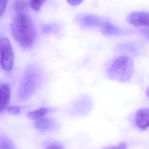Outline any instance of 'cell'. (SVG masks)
<instances>
[{
  "mask_svg": "<svg viewBox=\"0 0 149 149\" xmlns=\"http://www.w3.org/2000/svg\"><path fill=\"white\" fill-rule=\"evenodd\" d=\"M7 110L9 113L11 114L17 115L20 113V108L17 106H12L8 107Z\"/></svg>",
  "mask_w": 149,
  "mask_h": 149,
  "instance_id": "obj_16",
  "label": "cell"
},
{
  "mask_svg": "<svg viewBox=\"0 0 149 149\" xmlns=\"http://www.w3.org/2000/svg\"><path fill=\"white\" fill-rule=\"evenodd\" d=\"M42 78V73L38 66H29L25 71L20 84L18 92L19 97L24 100L30 98L40 86Z\"/></svg>",
  "mask_w": 149,
  "mask_h": 149,
  "instance_id": "obj_3",
  "label": "cell"
},
{
  "mask_svg": "<svg viewBox=\"0 0 149 149\" xmlns=\"http://www.w3.org/2000/svg\"><path fill=\"white\" fill-rule=\"evenodd\" d=\"M42 31L45 34H58L59 32V28L56 24H48L42 26Z\"/></svg>",
  "mask_w": 149,
  "mask_h": 149,
  "instance_id": "obj_12",
  "label": "cell"
},
{
  "mask_svg": "<svg viewBox=\"0 0 149 149\" xmlns=\"http://www.w3.org/2000/svg\"><path fill=\"white\" fill-rule=\"evenodd\" d=\"M35 127L41 131H47L53 128L54 121L48 117H44L36 120L34 123Z\"/></svg>",
  "mask_w": 149,
  "mask_h": 149,
  "instance_id": "obj_10",
  "label": "cell"
},
{
  "mask_svg": "<svg viewBox=\"0 0 149 149\" xmlns=\"http://www.w3.org/2000/svg\"><path fill=\"white\" fill-rule=\"evenodd\" d=\"M46 149H64L60 144L57 143H52L47 147Z\"/></svg>",
  "mask_w": 149,
  "mask_h": 149,
  "instance_id": "obj_19",
  "label": "cell"
},
{
  "mask_svg": "<svg viewBox=\"0 0 149 149\" xmlns=\"http://www.w3.org/2000/svg\"><path fill=\"white\" fill-rule=\"evenodd\" d=\"M11 35L21 46L31 48L36 42V31L30 17L23 13H17L10 24Z\"/></svg>",
  "mask_w": 149,
  "mask_h": 149,
  "instance_id": "obj_1",
  "label": "cell"
},
{
  "mask_svg": "<svg viewBox=\"0 0 149 149\" xmlns=\"http://www.w3.org/2000/svg\"><path fill=\"white\" fill-rule=\"evenodd\" d=\"M101 31L106 36H120L124 33L123 30L107 21L104 23L101 29Z\"/></svg>",
  "mask_w": 149,
  "mask_h": 149,
  "instance_id": "obj_9",
  "label": "cell"
},
{
  "mask_svg": "<svg viewBox=\"0 0 149 149\" xmlns=\"http://www.w3.org/2000/svg\"><path fill=\"white\" fill-rule=\"evenodd\" d=\"M75 22L82 28L102 29L106 20L92 14H79L75 17Z\"/></svg>",
  "mask_w": 149,
  "mask_h": 149,
  "instance_id": "obj_5",
  "label": "cell"
},
{
  "mask_svg": "<svg viewBox=\"0 0 149 149\" xmlns=\"http://www.w3.org/2000/svg\"><path fill=\"white\" fill-rule=\"evenodd\" d=\"M134 65L133 59L125 55L116 58L112 62L107 73L109 78L120 82H126L134 75Z\"/></svg>",
  "mask_w": 149,
  "mask_h": 149,
  "instance_id": "obj_2",
  "label": "cell"
},
{
  "mask_svg": "<svg viewBox=\"0 0 149 149\" xmlns=\"http://www.w3.org/2000/svg\"><path fill=\"white\" fill-rule=\"evenodd\" d=\"M146 95H147V96L149 98V87L147 89V91H146Z\"/></svg>",
  "mask_w": 149,
  "mask_h": 149,
  "instance_id": "obj_21",
  "label": "cell"
},
{
  "mask_svg": "<svg viewBox=\"0 0 149 149\" xmlns=\"http://www.w3.org/2000/svg\"><path fill=\"white\" fill-rule=\"evenodd\" d=\"M10 97V88L8 84L0 85V113L8 108Z\"/></svg>",
  "mask_w": 149,
  "mask_h": 149,
  "instance_id": "obj_7",
  "label": "cell"
},
{
  "mask_svg": "<svg viewBox=\"0 0 149 149\" xmlns=\"http://www.w3.org/2000/svg\"><path fill=\"white\" fill-rule=\"evenodd\" d=\"M0 55L2 67L5 71H10L13 66L14 54L9 40L6 38L0 39Z\"/></svg>",
  "mask_w": 149,
  "mask_h": 149,
  "instance_id": "obj_4",
  "label": "cell"
},
{
  "mask_svg": "<svg viewBox=\"0 0 149 149\" xmlns=\"http://www.w3.org/2000/svg\"><path fill=\"white\" fill-rule=\"evenodd\" d=\"M83 1H68L67 2L72 6H77L81 3Z\"/></svg>",
  "mask_w": 149,
  "mask_h": 149,
  "instance_id": "obj_20",
  "label": "cell"
},
{
  "mask_svg": "<svg viewBox=\"0 0 149 149\" xmlns=\"http://www.w3.org/2000/svg\"><path fill=\"white\" fill-rule=\"evenodd\" d=\"M46 1H29V4H30L31 8L36 11H38L41 8L42 5L44 4Z\"/></svg>",
  "mask_w": 149,
  "mask_h": 149,
  "instance_id": "obj_15",
  "label": "cell"
},
{
  "mask_svg": "<svg viewBox=\"0 0 149 149\" xmlns=\"http://www.w3.org/2000/svg\"><path fill=\"white\" fill-rule=\"evenodd\" d=\"M127 21L136 27H147L149 29V12L136 11L130 14Z\"/></svg>",
  "mask_w": 149,
  "mask_h": 149,
  "instance_id": "obj_6",
  "label": "cell"
},
{
  "mask_svg": "<svg viewBox=\"0 0 149 149\" xmlns=\"http://www.w3.org/2000/svg\"><path fill=\"white\" fill-rule=\"evenodd\" d=\"M0 149H15L12 143L6 138L0 139Z\"/></svg>",
  "mask_w": 149,
  "mask_h": 149,
  "instance_id": "obj_14",
  "label": "cell"
},
{
  "mask_svg": "<svg viewBox=\"0 0 149 149\" xmlns=\"http://www.w3.org/2000/svg\"><path fill=\"white\" fill-rule=\"evenodd\" d=\"M7 1H0V17L3 14L7 7Z\"/></svg>",
  "mask_w": 149,
  "mask_h": 149,
  "instance_id": "obj_17",
  "label": "cell"
},
{
  "mask_svg": "<svg viewBox=\"0 0 149 149\" xmlns=\"http://www.w3.org/2000/svg\"><path fill=\"white\" fill-rule=\"evenodd\" d=\"M127 148V144L126 143L123 142L119 143L118 145L113 147H109L104 149H126Z\"/></svg>",
  "mask_w": 149,
  "mask_h": 149,
  "instance_id": "obj_18",
  "label": "cell"
},
{
  "mask_svg": "<svg viewBox=\"0 0 149 149\" xmlns=\"http://www.w3.org/2000/svg\"><path fill=\"white\" fill-rule=\"evenodd\" d=\"M135 122L136 126L142 130H144L149 127V108H142L136 112Z\"/></svg>",
  "mask_w": 149,
  "mask_h": 149,
  "instance_id": "obj_8",
  "label": "cell"
},
{
  "mask_svg": "<svg viewBox=\"0 0 149 149\" xmlns=\"http://www.w3.org/2000/svg\"><path fill=\"white\" fill-rule=\"evenodd\" d=\"M29 4L26 1H15L13 3V9L17 13H23L27 10Z\"/></svg>",
  "mask_w": 149,
  "mask_h": 149,
  "instance_id": "obj_13",
  "label": "cell"
},
{
  "mask_svg": "<svg viewBox=\"0 0 149 149\" xmlns=\"http://www.w3.org/2000/svg\"><path fill=\"white\" fill-rule=\"evenodd\" d=\"M50 110V109L48 108H41L39 109L28 113L26 116L27 118L30 120L36 121L45 117V116L49 112Z\"/></svg>",
  "mask_w": 149,
  "mask_h": 149,
  "instance_id": "obj_11",
  "label": "cell"
}]
</instances>
